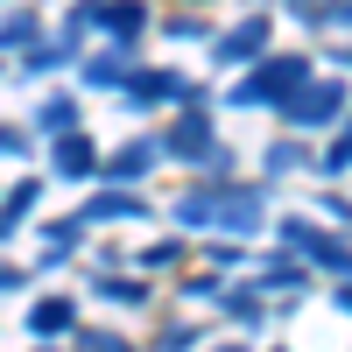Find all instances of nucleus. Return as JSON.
<instances>
[{
  "mask_svg": "<svg viewBox=\"0 0 352 352\" xmlns=\"http://www.w3.org/2000/svg\"><path fill=\"white\" fill-rule=\"evenodd\" d=\"M268 197L254 184H212V190H184L176 197V219L184 226H219V232H254Z\"/></svg>",
  "mask_w": 352,
  "mask_h": 352,
  "instance_id": "f257e3e1",
  "label": "nucleus"
},
{
  "mask_svg": "<svg viewBox=\"0 0 352 352\" xmlns=\"http://www.w3.org/2000/svg\"><path fill=\"white\" fill-rule=\"evenodd\" d=\"M155 155H176V162H197V169H212V176H226V148L212 141V106H197V92L184 99V113L162 127V141H155Z\"/></svg>",
  "mask_w": 352,
  "mask_h": 352,
  "instance_id": "f03ea898",
  "label": "nucleus"
},
{
  "mask_svg": "<svg viewBox=\"0 0 352 352\" xmlns=\"http://www.w3.org/2000/svg\"><path fill=\"white\" fill-rule=\"evenodd\" d=\"M310 85V56H296V50H282V56H268L240 92H232V106H268V113H282L289 99H296Z\"/></svg>",
  "mask_w": 352,
  "mask_h": 352,
  "instance_id": "7ed1b4c3",
  "label": "nucleus"
},
{
  "mask_svg": "<svg viewBox=\"0 0 352 352\" xmlns=\"http://www.w3.org/2000/svg\"><path fill=\"white\" fill-rule=\"evenodd\" d=\"M338 113H345V78H331V85H303V92L282 106V120H296V127H338Z\"/></svg>",
  "mask_w": 352,
  "mask_h": 352,
  "instance_id": "20e7f679",
  "label": "nucleus"
},
{
  "mask_svg": "<svg viewBox=\"0 0 352 352\" xmlns=\"http://www.w3.org/2000/svg\"><path fill=\"white\" fill-rule=\"evenodd\" d=\"M212 56L219 64H261V56H268V14H247L240 28H226Z\"/></svg>",
  "mask_w": 352,
  "mask_h": 352,
  "instance_id": "39448f33",
  "label": "nucleus"
},
{
  "mask_svg": "<svg viewBox=\"0 0 352 352\" xmlns=\"http://www.w3.org/2000/svg\"><path fill=\"white\" fill-rule=\"evenodd\" d=\"M282 240H289V247H303L324 275H345V240H324V232H310L303 219H282Z\"/></svg>",
  "mask_w": 352,
  "mask_h": 352,
  "instance_id": "423d86ee",
  "label": "nucleus"
},
{
  "mask_svg": "<svg viewBox=\"0 0 352 352\" xmlns=\"http://www.w3.org/2000/svg\"><path fill=\"white\" fill-rule=\"evenodd\" d=\"M92 21H99L106 36L120 43V50H127L141 28H148V8H141V0H106V8H99V0H92Z\"/></svg>",
  "mask_w": 352,
  "mask_h": 352,
  "instance_id": "0eeeda50",
  "label": "nucleus"
},
{
  "mask_svg": "<svg viewBox=\"0 0 352 352\" xmlns=\"http://www.w3.org/2000/svg\"><path fill=\"white\" fill-rule=\"evenodd\" d=\"M99 219H148V204L127 197V190H99V197L78 212V226H99Z\"/></svg>",
  "mask_w": 352,
  "mask_h": 352,
  "instance_id": "6e6552de",
  "label": "nucleus"
},
{
  "mask_svg": "<svg viewBox=\"0 0 352 352\" xmlns=\"http://www.w3.org/2000/svg\"><path fill=\"white\" fill-rule=\"evenodd\" d=\"M50 162H56V176H92V169H99V155H92V141H78V127H71V134H56V148H50Z\"/></svg>",
  "mask_w": 352,
  "mask_h": 352,
  "instance_id": "1a4fd4ad",
  "label": "nucleus"
},
{
  "mask_svg": "<svg viewBox=\"0 0 352 352\" xmlns=\"http://www.w3.org/2000/svg\"><path fill=\"white\" fill-rule=\"evenodd\" d=\"M127 92L134 99H190V85L176 71H127Z\"/></svg>",
  "mask_w": 352,
  "mask_h": 352,
  "instance_id": "9d476101",
  "label": "nucleus"
},
{
  "mask_svg": "<svg viewBox=\"0 0 352 352\" xmlns=\"http://www.w3.org/2000/svg\"><path fill=\"white\" fill-rule=\"evenodd\" d=\"M71 324H78V310L64 296H43L36 310H28V331H36V338H56V331H71Z\"/></svg>",
  "mask_w": 352,
  "mask_h": 352,
  "instance_id": "9b49d317",
  "label": "nucleus"
},
{
  "mask_svg": "<svg viewBox=\"0 0 352 352\" xmlns=\"http://www.w3.org/2000/svg\"><path fill=\"white\" fill-rule=\"evenodd\" d=\"M148 162H155V141H127V148L113 155V162H99V169L113 176V184H134V176L148 169Z\"/></svg>",
  "mask_w": 352,
  "mask_h": 352,
  "instance_id": "f8f14e48",
  "label": "nucleus"
},
{
  "mask_svg": "<svg viewBox=\"0 0 352 352\" xmlns=\"http://www.w3.org/2000/svg\"><path fill=\"white\" fill-rule=\"evenodd\" d=\"M28 204H36V184H14V190H8V204H0V240H8V232L21 226V212H28Z\"/></svg>",
  "mask_w": 352,
  "mask_h": 352,
  "instance_id": "ddd939ff",
  "label": "nucleus"
},
{
  "mask_svg": "<svg viewBox=\"0 0 352 352\" xmlns=\"http://www.w3.org/2000/svg\"><path fill=\"white\" fill-rule=\"evenodd\" d=\"M310 28H345V0H296Z\"/></svg>",
  "mask_w": 352,
  "mask_h": 352,
  "instance_id": "4468645a",
  "label": "nucleus"
},
{
  "mask_svg": "<svg viewBox=\"0 0 352 352\" xmlns=\"http://www.w3.org/2000/svg\"><path fill=\"white\" fill-rule=\"evenodd\" d=\"M254 282H261V289H296V282H303V268H296V261L282 254V261H268V268H261Z\"/></svg>",
  "mask_w": 352,
  "mask_h": 352,
  "instance_id": "2eb2a0df",
  "label": "nucleus"
},
{
  "mask_svg": "<svg viewBox=\"0 0 352 352\" xmlns=\"http://www.w3.org/2000/svg\"><path fill=\"white\" fill-rule=\"evenodd\" d=\"M78 127V106L71 99H43V134H71Z\"/></svg>",
  "mask_w": 352,
  "mask_h": 352,
  "instance_id": "dca6fc26",
  "label": "nucleus"
},
{
  "mask_svg": "<svg viewBox=\"0 0 352 352\" xmlns=\"http://www.w3.org/2000/svg\"><path fill=\"white\" fill-rule=\"evenodd\" d=\"M85 78H92V85H127V56H92Z\"/></svg>",
  "mask_w": 352,
  "mask_h": 352,
  "instance_id": "f3484780",
  "label": "nucleus"
},
{
  "mask_svg": "<svg viewBox=\"0 0 352 352\" xmlns=\"http://www.w3.org/2000/svg\"><path fill=\"white\" fill-rule=\"evenodd\" d=\"M345 162H352V141H345V134H331V148L317 155V176H345Z\"/></svg>",
  "mask_w": 352,
  "mask_h": 352,
  "instance_id": "a211bd4d",
  "label": "nucleus"
},
{
  "mask_svg": "<svg viewBox=\"0 0 352 352\" xmlns=\"http://www.w3.org/2000/svg\"><path fill=\"white\" fill-rule=\"evenodd\" d=\"M78 352H127V338H120V331H85Z\"/></svg>",
  "mask_w": 352,
  "mask_h": 352,
  "instance_id": "6ab92c4d",
  "label": "nucleus"
},
{
  "mask_svg": "<svg viewBox=\"0 0 352 352\" xmlns=\"http://www.w3.org/2000/svg\"><path fill=\"white\" fill-rule=\"evenodd\" d=\"M28 36H36V21H28V14H14L8 28H0V50H14V43H28Z\"/></svg>",
  "mask_w": 352,
  "mask_h": 352,
  "instance_id": "aec40b11",
  "label": "nucleus"
},
{
  "mask_svg": "<svg viewBox=\"0 0 352 352\" xmlns=\"http://www.w3.org/2000/svg\"><path fill=\"white\" fill-rule=\"evenodd\" d=\"M303 162V148H289V141H282V148H268V176H282V169H296Z\"/></svg>",
  "mask_w": 352,
  "mask_h": 352,
  "instance_id": "412c9836",
  "label": "nucleus"
},
{
  "mask_svg": "<svg viewBox=\"0 0 352 352\" xmlns=\"http://www.w3.org/2000/svg\"><path fill=\"white\" fill-rule=\"evenodd\" d=\"M99 289H106L113 303H141V296H148V289H141V282H99Z\"/></svg>",
  "mask_w": 352,
  "mask_h": 352,
  "instance_id": "4be33fe9",
  "label": "nucleus"
},
{
  "mask_svg": "<svg viewBox=\"0 0 352 352\" xmlns=\"http://www.w3.org/2000/svg\"><path fill=\"white\" fill-rule=\"evenodd\" d=\"M0 289H21V268H8V261H0Z\"/></svg>",
  "mask_w": 352,
  "mask_h": 352,
  "instance_id": "5701e85b",
  "label": "nucleus"
},
{
  "mask_svg": "<svg viewBox=\"0 0 352 352\" xmlns=\"http://www.w3.org/2000/svg\"><path fill=\"white\" fill-rule=\"evenodd\" d=\"M219 352H240V345H219Z\"/></svg>",
  "mask_w": 352,
  "mask_h": 352,
  "instance_id": "b1692460",
  "label": "nucleus"
}]
</instances>
